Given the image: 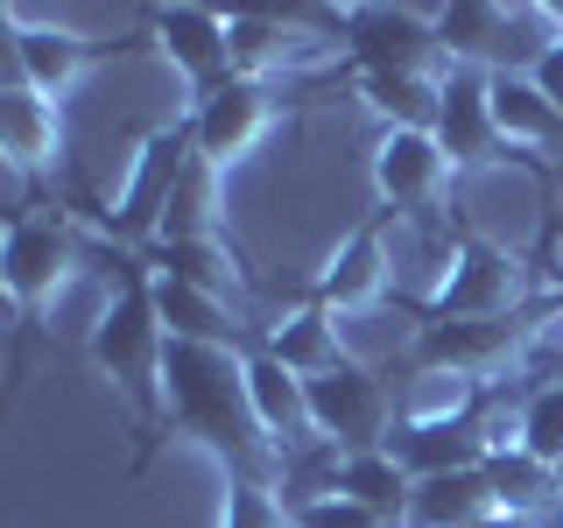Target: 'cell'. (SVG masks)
I'll return each mask as SVG.
<instances>
[{
    "mask_svg": "<svg viewBox=\"0 0 563 528\" xmlns=\"http://www.w3.org/2000/svg\"><path fill=\"white\" fill-rule=\"evenodd\" d=\"M0 155L22 176H49L64 163V99H43L29 85H0Z\"/></svg>",
    "mask_w": 563,
    "mask_h": 528,
    "instance_id": "cell-16",
    "label": "cell"
},
{
    "mask_svg": "<svg viewBox=\"0 0 563 528\" xmlns=\"http://www.w3.org/2000/svg\"><path fill=\"white\" fill-rule=\"evenodd\" d=\"M275 120H282V106H275V85H254V78H233V85H219L211 99L190 106V141H198V163L211 169H240L246 155L261 148V141L275 134Z\"/></svg>",
    "mask_w": 563,
    "mask_h": 528,
    "instance_id": "cell-9",
    "label": "cell"
},
{
    "mask_svg": "<svg viewBox=\"0 0 563 528\" xmlns=\"http://www.w3.org/2000/svg\"><path fill=\"white\" fill-rule=\"evenodd\" d=\"M360 99L374 106L387 128H437L444 78H409V70H360Z\"/></svg>",
    "mask_w": 563,
    "mask_h": 528,
    "instance_id": "cell-25",
    "label": "cell"
},
{
    "mask_svg": "<svg viewBox=\"0 0 563 528\" xmlns=\"http://www.w3.org/2000/svg\"><path fill=\"white\" fill-rule=\"evenodd\" d=\"M225 43H233V78H254V85L339 50L324 35H303V22H289V14H225Z\"/></svg>",
    "mask_w": 563,
    "mask_h": 528,
    "instance_id": "cell-14",
    "label": "cell"
},
{
    "mask_svg": "<svg viewBox=\"0 0 563 528\" xmlns=\"http://www.w3.org/2000/svg\"><path fill=\"white\" fill-rule=\"evenodd\" d=\"M219 528H296V515L275 493V480H225Z\"/></svg>",
    "mask_w": 563,
    "mask_h": 528,
    "instance_id": "cell-28",
    "label": "cell"
},
{
    "mask_svg": "<svg viewBox=\"0 0 563 528\" xmlns=\"http://www.w3.org/2000/svg\"><path fill=\"white\" fill-rule=\"evenodd\" d=\"M486 486H493V501H500V515L536 521L542 507L556 501L563 472H556V465H542V458H536V451H521V444H500V451L486 458Z\"/></svg>",
    "mask_w": 563,
    "mask_h": 528,
    "instance_id": "cell-24",
    "label": "cell"
},
{
    "mask_svg": "<svg viewBox=\"0 0 563 528\" xmlns=\"http://www.w3.org/2000/svg\"><path fill=\"white\" fill-rule=\"evenodd\" d=\"M261 352L268 360H282L296 381H317V374H339V366L352 360L345 339H339V310H324L310 296V304H296L282 324H268V339H261Z\"/></svg>",
    "mask_w": 563,
    "mask_h": 528,
    "instance_id": "cell-19",
    "label": "cell"
},
{
    "mask_svg": "<svg viewBox=\"0 0 563 528\" xmlns=\"http://www.w3.org/2000/svg\"><path fill=\"white\" fill-rule=\"evenodd\" d=\"M472 528H528V521H515V515H493V521H472Z\"/></svg>",
    "mask_w": 563,
    "mask_h": 528,
    "instance_id": "cell-31",
    "label": "cell"
},
{
    "mask_svg": "<svg viewBox=\"0 0 563 528\" xmlns=\"http://www.w3.org/2000/svg\"><path fill=\"white\" fill-rule=\"evenodd\" d=\"M493 416V402H486ZM486 416H465V422H395L387 451L409 465V480H437V472H479L493 458V430Z\"/></svg>",
    "mask_w": 563,
    "mask_h": 528,
    "instance_id": "cell-15",
    "label": "cell"
},
{
    "mask_svg": "<svg viewBox=\"0 0 563 528\" xmlns=\"http://www.w3.org/2000/svg\"><path fill=\"white\" fill-rule=\"evenodd\" d=\"M451 176L457 169H451L444 141L430 128H387L374 141V190H380V205H395V211H430L451 190Z\"/></svg>",
    "mask_w": 563,
    "mask_h": 528,
    "instance_id": "cell-11",
    "label": "cell"
},
{
    "mask_svg": "<svg viewBox=\"0 0 563 528\" xmlns=\"http://www.w3.org/2000/svg\"><path fill=\"white\" fill-rule=\"evenodd\" d=\"M155 261H163L155 275H176V282H190V289H205V296H219V304L240 310V296H246V261L225 246V233L163 240V246H155Z\"/></svg>",
    "mask_w": 563,
    "mask_h": 528,
    "instance_id": "cell-22",
    "label": "cell"
},
{
    "mask_svg": "<svg viewBox=\"0 0 563 528\" xmlns=\"http://www.w3.org/2000/svg\"><path fill=\"white\" fill-rule=\"evenodd\" d=\"M163 430L190 437L219 458L225 480H275L282 451L268 444L246 395V352L240 345H190L169 339L163 352Z\"/></svg>",
    "mask_w": 563,
    "mask_h": 528,
    "instance_id": "cell-1",
    "label": "cell"
},
{
    "mask_svg": "<svg viewBox=\"0 0 563 528\" xmlns=\"http://www.w3.org/2000/svg\"><path fill=\"white\" fill-rule=\"evenodd\" d=\"M387 282H395V261H387V240L380 226H360L352 240H339V254L324 261V275H317V304L324 310H374L387 304Z\"/></svg>",
    "mask_w": 563,
    "mask_h": 528,
    "instance_id": "cell-17",
    "label": "cell"
},
{
    "mask_svg": "<svg viewBox=\"0 0 563 528\" xmlns=\"http://www.w3.org/2000/svg\"><path fill=\"white\" fill-rule=\"evenodd\" d=\"M78 268H85V240L64 219H49V211L14 219L8 240H0V282H8V304L22 317H43Z\"/></svg>",
    "mask_w": 563,
    "mask_h": 528,
    "instance_id": "cell-5",
    "label": "cell"
},
{
    "mask_svg": "<svg viewBox=\"0 0 563 528\" xmlns=\"http://www.w3.org/2000/svg\"><path fill=\"white\" fill-rule=\"evenodd\" d=\"M331 29L360 70H409V78L451 70L444 43H437V8H345Z\"/></svg>",
    "mask_w": 563,
    "mask_h": 528,
    "instance_id": "cell-4",
    "label": "cell"
},
{
    "mask_svg": "<svg viewBox=\"0 0 563 528\" xmlns=\"http://www.w3.org/2000/svg\"><path fill=\"white\" fill-rule=\"evenodd\" d=\"M190 163H198V141H190V120H169V128H148L128 155V176H120L113 205H106V233L120 240H163V219L184 190Z\"/></svg>",
    "mask_w": 563,
    "mask_h": 528,
    "instance_id": "cell-3",
    "label": "cell"
},
{
    "mask_svg": "<svg viewBox=\"0 0 563 528\" xmlns=\"http://www.w3.org/2000/svg\"><path fill=\"white\" fill-rule=\"evenodd\" d=\"M155 50L184 70L190 99H211L219 85H233V43H225V14L211 8H155L148 14Z\"/></svg>",
    "mask_w": 563,
    "mask_h": 528,
    "instance_id": "cell-12",
    "label": "cell"
},
{
    "mask_svg": "<svg viewBox=\"0 0 563 528\" xmlns=\"http://www.w3.org/2000/svg\"><path fill=\"white\" fill-rule=\"evenodd\" d=\"M155 282V310H163L169 339H190V345H240L246 352V331H240V310L219 304V296L190 289L176 275H148Z\"/></svg>",
    "mask_w": 563,
    "mask_h": 528,
    "instance_id": "cell-23",
    "label": "cell"
},
{
    "mask_svg": "<svg viewBox=\"0 0 563 528\" xmlns=\"http://www.w3.org/2000/svg\"><path fill=\"white\" fill-rule=\"evenodd\" d=\"M515 444H521V451H536L542 465H556V472H563V374H556V381H542V387H528Z\"/></svg>",
    "mask_w": 563,
    "mask_h": 528,
    "instance_id": "cell-27",
    "label": "cell"
},
{
    "mask_svg": "<svg viewBox=\"0 0 563 528\" xmlns=\"http://www.w3.org/2000/svg\"><path fill=\"white\" fill-rule=\"evenodd\" d=\"M528 324L515 317H422L416 331V374H472L486 381L493 366L521 360Z\"/></svg>",
    "mask_w": 563,
    "mask_h": 528,
    "instance_id": "cell-10",
    "label": "cell"
},
{
    "mask_svg": "<svg viewBox=\"0 0 563 528\" xmlns=\"http://www.w3.org/2000/svg\"><path fill=\"white\" fill-rule=\"evenodd\" d=\"M528 296V275L507 246H493L479 233H465L444 254V275H437L422 317H515Z\"/></svg>",
    "mask_w": 563,
    "mask_h": 528,
    "instance_id": "cell-6",
    "label": "cell"
},
{
    "mask_svg": "<svg viewBox=\"0 0 563 528\" xmlns=\"http://www.w3.org/2000/svg\"><path fill=\"white\" fill-rule=\"evenodd\" d=\"M437 141H444L451 169H486L507 155L500 120H493V78L486 70H444V106H437Z\"/></svg>",
    "mask_w": 563,
    "mask_h": 528,
    "instance_id": "cell-13",
    "label": "cell"
},
{
    "mask_svg": "<svg viewBox=\"0 0 563 528\" xmlns=\"http://www.w3.org/2000/svg\"><path fill=\"white\" fill-rule=\"evenodd\" d=\"M246 395H254V416H261V430H268L275 451H296V444L317 437L310 430V387L282 360H268L261 345H246Z\"/></svg>",
    "mask_w": 563,
    "mask_h": 528,
    "instance_id": "cell-20",
    "label": "cell"
},
{
    "mask_svg": "<svg viewBox=\"0 0 563 528\" xmlns=\"http://www.w3.org/2000/svg\"><path fill=\"white\" fill-rule=\"evenodd\" d=\"M85 352H92V366L134 402V409L163 416V352H169V324H163V310H155V282L141 275V268L120 275V296L99 310V324H92V339H85Z\"/></svg>",
    "mask_w": 563,
    "mask_h": 528,
    "instance_id": "cell-2",
    "label": "cell"
},
{
    "mask_svg": "<svg viewBox=\"0 0 563 528\" xmlns=\"http://www.w3.org/2000/svg\"><path fill=\"white\" fill-rule=\"evenodd\" d=\"M296 528H395V521H387L380 507L352 501V493H324L317 507H303V515H296Z\"/></svg>",
    "mask_w": 563,
    "mask_h": 528,
    "instance_id": "cell-29",
    "label": "cell"
},
{
    "mask_svg": "<svg viewBox=\"0 0 563 528\" xmlns=\"http://www.w3.org/2000/svg\"><path fill=\"white\" fill-rule=\"evenodd\" d=\"M310 387V430L339 451H380L395 437V395L380 374H366L360 360H345L339 374H317Z\"/></svg>",
    "mask_w": 563,
    "mask_h": 528,
    "instance_id": "cell-7",
    "label": "cell"
},
{
    "mask_svg": "<svg viewBox=\"0 0 563 528\" xmlns=\"http://www.w3.org/2000/svg\"><path fill=\"white\" fill-rule=\"evenodd\" d=\"M500 501L486 486V465L479 472H437V480H416L409 507H401L395 528H472V521H493Z\"/></svg>",
    "mask_w": 563,
    "mask_h": 528,
    "instance_id": "cell-21",
    "label": "cell"
},
{
    "mask_svg": "<svg viewBox=\"0 0 563 528\" xmlns=\"http://www.w3.org/2000/svg\"><path fill=\"white\" fill-rule=\"evenodd\" d=\"M0 43H8V78L0 85H29L43 99H64L85 70L99 64V43L78 29H57V22H29L22 8H0Z\"/></svg>",
    "mask_w": 563,
    "mask_h": 528,
    "instance_id": "cell-8",
    "label": "cell"
},
{
    "mask_svg": "<svg viewBox=\"0 0 563 528\" xmlns=\"http://www.w3.org/2000/svg\"><path fill=\"white\" fill-rule=\"evenodd\" d=\"M339 493H352V501H366V507H380L387 521H401V507H409V465H401L395 451H345V465H339Z\"/></svg>",
    "mask_w": 563,
    "mask_h": 528,
    "instance_id": "cell-26",
    "label": "cell"
},
{
    "mask_svg": "<svg viewBox=\"0 0 563 528\" xmlns=\"http://www.w3.org/2000/svg\"><path fill=\"white\" fill-rule=\"evenodd\" d=\"M528 78H536V85H542V99H550L556 113H563V35H556V43L536 57V70H528Z\"/></svg>",
    "mask_w": 563,
    "mask_h": 528,
    "instance_id": "cell-30",
    "label": "cell"
},
{
    "mask_svg": "<svg viewBox=\"0 0 563 528\" xmlns=\"http://www.w3.org/2000/svg\"><path fill=\"white\" fill-rule=\"evenodd\" d=\"M493 120H500L507 155H528V163H550L563 148V113L542 99V85L528 70H493Z\"/></svg>",
    "mask_w": 563,
    "mask_h": 528,
    "instance_id": "cell-18",
    "label": "cell"
}]
</instances>
